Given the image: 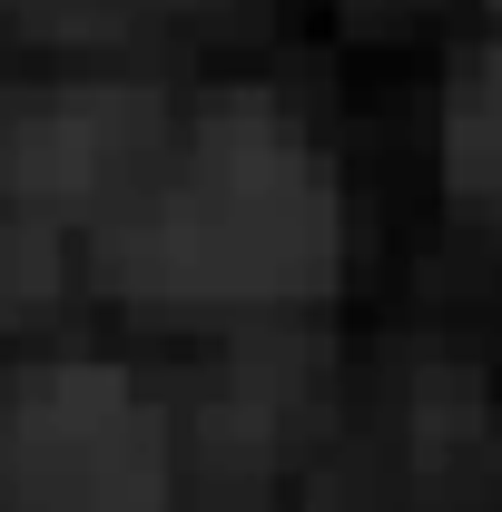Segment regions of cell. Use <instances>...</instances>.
<instances>
[{
  "mask_svg": "<svg viewBox=\"0 0 502 512\" xmlns=\"http://www.w3.org/2000/svg\"><path fill=\"white\" fill-rule=\"evenodd\" d=\"M335 256L345 217L306 128L276 99H207L188 158L128 207L109 266L158 306H286L335 276Z\"/></svg>",
  "mask_w": 502,
  "mask_h": 512,
  "instance_id": "obj_1",
  "label": "cell"
},
{
  "mask_svg": "<svg viewBox=\"0 0 502 512\" xmlns=\"http://www.w3.org/2000/svg\"><path fill=\"white\" fill-rule=\"evenodd\" d=\"M168 414L99 355H40L0 384V512H168Z\"/></svg>",
  "mask_w": 502,
  "mask_h": 512,
  "instance_id": "obj_2",
  "label": "cell"
},
{
  "mask_svg": "<svg viewBox=\"0 0 502 512\" xmlns=\"http://www.w3.org/2000/svg\"><path fill=\"white\" fill-rule=\"evenodd\" d=\"M158 158V109L148 89H40L0 99V188L30 217L50 207H109L128 178Z\"/></svg>",
  "mask_w": 502,
  "mask_h": 512,
  "instance_id": "obj_3",
  "label": "cell"
},
{
  "mask_svg": "<svg viewBox=\"0 0 502 512\" xmlns=\"http://www.w3.org/2000/svg\"><path fill=\"white\" fill-rule=\"evenodd\" d=\"M443 168H453V188L502 197V50H483L463 69L453 119H443Z\"/></svg>",
  "mask_w": 502,
  "mask_h": 512,
  "instance_id": "obj_4",
  "label": "cell"
},
{
  "mask_svg": "<svg viewBox=\"0 0 502 512\" xmlns=\"http://www.w3.org/2000/svg\"><path fill=\"white\" fill-rule=\"evenodd\" d=\"M50 276H60V266H50V227L0 188V335L50 306Z\"/></svg>",
  "mask_w": 502,
  "mask_h": 512,
  "instance_id": "obj_5",
  "label": "cell"
}]
</instances>
